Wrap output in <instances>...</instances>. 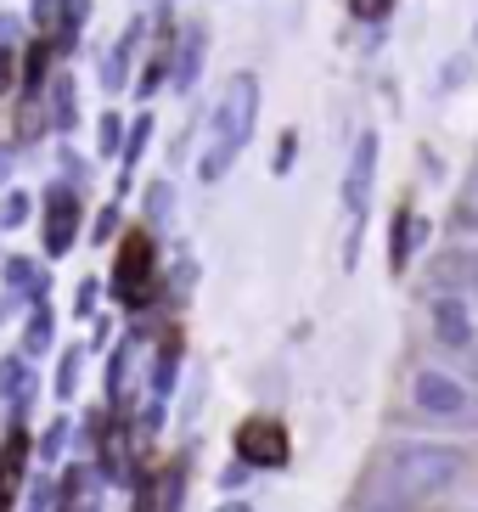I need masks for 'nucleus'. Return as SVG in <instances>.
<instances>
[{"label": "nucleus", "mask_w": 478, "mask_h": 512, "mask_svg": "<svg viewBox=\"0 0 478 512\" xmlns=\"http://www.w3.org/2000/svg\"><path fill=\"white\" fill-rule=\"evenodd\" d=\"M417 400H422V406H434V411H456V406H462V394L450 389L445 377H422Z\"/></svg>", "instance_id": "obj_5"}, {"label": "nucleus", "mask_w": 478, "mask_h": 512, "mask_svg": "<svg viewBox=\"0 0 478 512\" xmlns=\"http://www.w3.org/2000/svg\"><path fill=\"white\" fill-rule=\"evenodd\" d=\"M383 6H389V0H355V12H360V17H377Z\"/></svg>", "instance_id": "obj_6"}, {"label": "nucleus", "mask_w": 478, "mask_h": 512, "mask_svg": "<svg viewBox=\"0 0 478 512\" xmlns=\"http://www.w3.org/2000/svg\"><path fill=\"white\" fill-rule=\"evenodd\" d=\"M237 451L248 456V462H259V467H282V462H287V434H282V422H270V417L242 422V428H237Z\"/></svg>", "instance_id": "obj_3"}, {"label": "nucleus", "mask_w": 478, "mask_h": 512, "mask_svg": "<svg viewBox=\"0 0 478 512\" xmlns=\"http://www.w3.org/2000/svg\"><path fill=\"white\" fill-rule=\"evenodd\" d=\"M17 467H23V434L6 439V456H0V512L12 507V490H17Z\"/></svg>", "instance_id": "obj_4"}, {"label": "nucleus", "mask_w": 478, "mask_h": 512, "mask_svg": "<svg viewBox=\"0 0 478 512\" xmlns=\"http://www.w3.org/2000/svg\"><path fill=\"white\" fill-rule=\"evenodd\" d=\"M462 473V456L456 451H405L400 456V484L405 490H445L450 479Z\"/></svg>", "instance_id": "obj_2"}, {"label": "nucleus", "mask_w": 478, "mask_h": 512, "mask_svg": "<svg viewBox=\"0 0 478 512\" xmlns=\"http://www.w3.org/2000/svg\"><path fill=\"white\" fill-rule=\"evenodd\" d=\"M113 287H119L124 304H147V293H152V242H147V231H130V237H124Z\"/></svg>", "instance_id": "obj_1"}]
</instances>
